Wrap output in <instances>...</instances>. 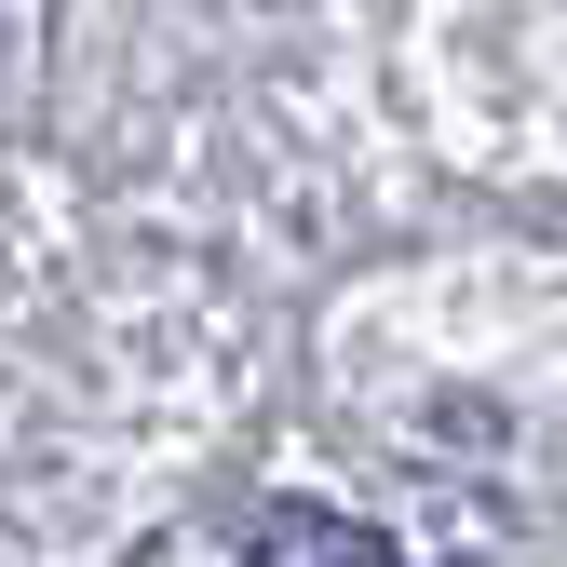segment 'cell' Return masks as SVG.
<instances>
[{"mask_svg":"<svg viewBox=\"0 0 567 567\" xmlns=\"http://www.w3.org/2000/svg\"><path fill=\"white\" fill-rule=\"evenodd\" d=\"M244 567H392V540L351 527V514H270Z\"/></svg>","mask_w":567,"mask_h":567,"instance_id":"1","label":"cell"}]
</instances>
